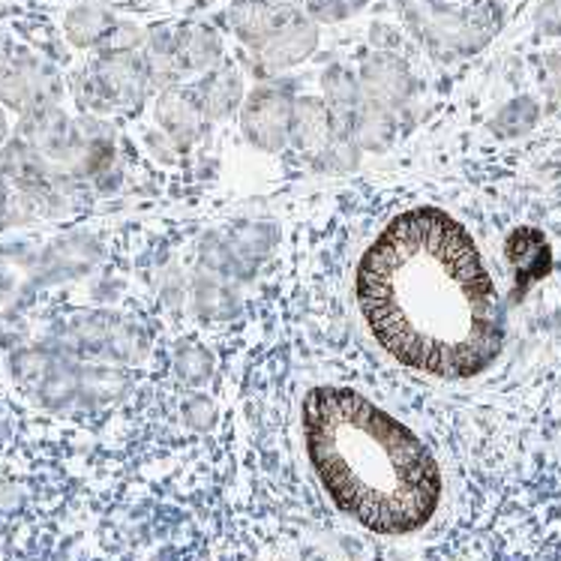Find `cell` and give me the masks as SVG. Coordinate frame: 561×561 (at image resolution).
<instances>
[{
  "mask_svg": "<svg viewBox=\"0 0 561 561\" xmlns=\"http://www.w3.org/2000/svg\"><path fill=\"white\" fill-rule=\"evenodd\" d=\"M535 121H538V103L528 100V96H519V100L507 103L502 112H499V117L493 121V129L495 133H502V136L514 138L528 133V129L535 126Z\"/></svg>",
  "mask_w": 561,
  "mask_h": 561,
  "instance_id": "cell-18",
  "label": "cell"
},
{
  "mask_svg": "<svg viewBox=\"0 0 561 561\" xmlns=\"http://www.w3.org/2000/svg\"><path fill=\"white\" fill-rule=\"evenodd\" d=\"M198 105L205 108L207 117H229L243 100L241 76L229 67H217L198 84Z\"/></svg>",
  "mask_w": 561,
  "mask_h": 561,
  "instance_id": "cell-11",
  "label": "cell"
},
{
  "mask_svg": "<svg viewBox=\"0 0 561 561\" xmlns=\"http://www.w3.org/2000/svg\"><path fill=\"white\" fill-rule=\"evenodd\" d=\"M262 3H267V7H271L276 15H283V19H291V15H295V10H298L304 0H262Z\"/></svg>",
  "mask_w": 561,
  "mask_h": 561,
  "instance_id": "cell-25",
  "label": "cell"
},
{
  "mask_svg": "<svg viewBox=\"0 0 561 561\" xmlns=\"http://www.w3.org/2000/svg\"><path fill=\"white\" fill-rule=\"evenodd\" d=\"M304 445L345 516L376 535L424 528L442 502V471L430 447L364 393L319 385L300 405Z\"/></svg>",
  "mask_w": 561,
  "mask_h": 561,
  "instance_id": "cell-2",
  "label": "cell"
},
{
  "mask_svg": "<svg viewBox=\"0 0 561 561\" xmlns=\"http://www.w3.org/2000/svg\"><path fill=\"white\" fill-rule=\"evenodd\" d=\"M115 24V19L105 10H100V7H76L67 15V22H64V31H67V36L76 46L88 48L103 46L105 36L112 34Z\"/></svg>",
  "mask_w": 561,
  "mask_h": 561,
  "instance_id": "cell-16",
  "label": "cell"
},
{
  "mask_svg": "<svg viewBox=\"0 0 561 561\" xmlns=\"http://www.w3.org/2000/svg\"><path fill=\"white\" fill-rule=\"evenodd\" d=\"M48 91L46 72L34 64H22V67H12L3 72L0 79V93L10 105L27 108V105L43 103V96Z\"/></svg>",
  "mask_w": 561,
  "mask_h": 561,
  "instance_id": "cell-14",
  "label": "cell"
},
{
  "mask_svg": "<svg viewBox=\"0 0 561 561\" xmlns=\"http://www.w3.org/2000/svg\"><path fill=\"white\" fill-rule=\"evenodd\" d=\"M186 417H190V424H195V426H210V424H214V405H210L207 400L190 402V409H186Z\"/></svg>",
  "mask_w": 561,
  "mask_h": 561,
  "instance_id": "cell-23",
  "label": "cell"
},
{
  "mask_svg": "<svg viewBox=\"0 0 561 561\" xmlns=\"http://www.w3.org/2000/svg\"><path fill=\"white\" fill-rule=\"evenodd\" d=\"M538 27L543 34L561 36V0H543L540 3Z\"/></svg>",
  "mask_w": 561,
  "mask_h": 561,
  "instance_id": "cell-22",
  "label": "cell"
},
{
  "mask_svg": "<svg viewBox=\"0 0 561 561\" xmlns=\"http://www.w3.org/2000/svg\"><path fill=\"white\" fill-rule=\"evenodd\" d=\"M304 3H307L312 19H319V22H340L348 15L343 0H304Z\"/></svg>",
  "mask_w": 561,
  "mask_h": 561,
  "instance_id": "cell-21",
  "label": "cell"
},
{
  "mask_svg": "<svg viewBox=\"0 0 561 561\" xmlns=\"http://www.w3.org/2000/svg\"><path fill=\"white\" fill-rule=\"evenodd\" d=\"M543 79H547V88H550L556 96H561V55H556V58L547 60Z\"/></svg>",
  "mask_w": 561,
  "mask_h": 561,
  "instance_id": "cell-24",
  "label": "cell"
},
{
  "mask_svg": "<svg viewBox=\"0 0 561 561\" xmlns=\"http://www.w3.org/2000/svg\"><path fill=\"white\" fill-rule=\"evenodd\" d=\"M360 91L367 93L369 103L385 105V108H397V105L405 103V96L412 91V76H409V67L402 64L397 55H376L369 58L360 69Z\"/></svg>",
  "mask_w": 561,
  "mask_h": 561,
  "instance_id": "cell-5",
  "label": "cell"
},
{
  "mask_svg": "<svg viewBox=\"0 0 561 561\" xmlns=\"http://www.w3.org/2000/svg\"><path fill=\"white\" fill-rule=\"evenodd\" d=\"M324 93H328V108H331L333 129H340V136H348L352 121L357 115V96L360 84L345 67H331L324 72Z\"/></svg>",
  "mask_w": 561,
  "mask_h": 561,
  "instance_id": "cell-12",
  "label": "cell"
},
{
  "mask_svg": "<svg viewBox=\"0 0 561 561\" xmlns=\"http://www.w3.org/2000/svg\"><path fill=\"white\" fill-rule=\"evenodd\" d=\"M316 46H319V27L310 19L291 15L259 48V55H262V60L271 69H286L310 58Z\"/></svg>",
  "mask_w": 561,
  "mask_h": 561,
  "instance_id": "cell-6",
  "label": "cell"
},
{
  "mask_svg": "<svg viewBox=\"0 0 561 561\" xmlns=\"http://www.w3.org/2000/svg\"><path fill=\"white\" fill-rule=\"evenodd\" d=\"M291 105L295 103L283 91H274V88L255 91L241 112L243 136L250 138L255 148L271 150V153L283 150L291 133Z\"/></svg>",
  "mask_w": 561,
  "mask_h": 561,
  "instance_id": "cell-3",
  "label": "cell"
},
{
  "mask_svg": "<svg viewBox=\"0 0 561 561\" xmlns=\"http://www.w3.org/2000/svg\"><path fill=\"white\" fill-rule=\"evenodd\" d=\"M504 252H507V259L514 264L516 279H523V283H535V279H543V276L550 274L552 255L543 231L516 229L507 238V243H504Z\"/></svg>",
  "mask_w": 561,
  "mask_h": 561,
  "instance_id": "cell-9",
  "label": "cell"
},
{
  "mask_svg": "<svg viewBox=\"0 0 561 561\" xmlns=\"http://www.w3.org/2000/svg\"><path fill=\"white\" fill-rule=\"evenodd\" d=\"M321 157H324V165H331L336 172H345V169H355L357 165V150L352 148V138H333L328 148L321 150Z\"/></svg>",
  "mask_w": 561,
  "mask_h": 561,
  "instance_id": "cell-20",
  "label": "cell"
},
{
  "mask_svg": "<svg viewBox=\"0 0 561 561\" xmlns=\"http://www.w3.org/2000/svg\"><path fill=\"white\" fill-rule=\"evenodd\" d=\"M141 60H145V69H148L150 84H174V81L184 76V67L178 60V48H174L172 34L153 36Z\"/></svg>",
  "mask_w": 561,
  "mask_h": 561,
  "instance_id": "cell-17",
  "label": "cell"
},
{
  "mask_svg": "<svg viewBox=\"0 0 561 561\" xmlns=\"http://www.w3.org/2000/svg\"><path fill=\"white\" fill-rule=\"evenodd\" d=\"M93 91L103 96L105 103L117 105H141L150 88L145 60L133 51H108L96 69H93Z\"/></svg>",
  "mask_w": 561,
  "mask_h": 561,
  "instance_id": "cell-4",
  "label": "cell"
},
{
  "mask_svg": "<svg viewBox=\"0 0 561 561\" xmlns=\"http://www.w3.org/2000/svg\"><path fill=\"white\" fill-rule=\"evenodd\" d=\"M174 48H178V60L184 72L186 69H214L222 55L217 34L202 24H190L181 34H174Z\"/></svg>",
  "mask_w": 561,
  "mask_h": 561,
  "instance_id": "cell-13",
  "label": "cell"
},
{
  "mask_svg": "<svg viewBox=\"0 0 561 561\" xmlns=\"http://www.w3.org/2000/svg\"><path fill=\"white\" fill-rule=\"evenodd\" d=\"M348 136H352V141H355L357 148L385 150L390 145V136H393V117H390V108L376 103H369L367 108H357Z\"/></svg>",
  "mask_w": 561,
  "mask_h": 561,
  "instance_id": "cell-15",
  "label": "cell"
},
{
  "mask_svg": "<svg viewBox=\"0 0 561 561\" xmlns=\"http://www.w3.org/2000/svg\"><path fill=\"white\" fill-rule=\"evenodd\" d=\"M288 141H295L307 153H321L333 141V117L331 108L321 100H295L291 105V133Z\"/></svg>",
  "mask_w": 561,
  "mask_h": 561,
  "instance_id": "cell-8",
  "label": "cell"
},
{
  "mask_svg": "<svg viewBox=\"0 0 561 561\" xmlns=\"http://www.w3.org/2000/svg\"><path fill=\"white\" fill-rule=\"evenodd\" d=\"M174 367H178L181 378L193 381V385H202V381L210 378V357H207L205 348H198V345H186V348H181V352L174 355Z\"/></svg>",
  "mask_w": 561,
  "mask_h": 561,
  "instance_id": "cell-19",
  "label": "cell"
},
{
  "mask_svg": "<svg viewBox=\"0 0 561 561\" xmlns=\"http://www.w3.org/2000/svg\"><path fill=\"white\" fill-rule=\"evenodd\" d=\"M157 121L181 145L198 141L207 126V115L198 100L184 91H172V88L162 93L160 103H157Z\"/></svg>",
  "mask_w": 561,
  "mask_h": 561,
  "instance_id": "cell-7",
  "label": "cell"
},
{
  "mask_svg": "<svg viewBox=\"0 0 561 561\" xmlns=\"http://www.w3.org/2000/svg\"><path fill=\"white\" fill-rule=\"evenodd\" d=\"M355 304L373 343L424 376H481L504 345L493 276L442 207L402 210L378 231L357 262Z\"/></svg>",
  "mask_w": 561,
  "mask_h": 561,
  "instance_id": "cell-1",
  "label": "cell"
},
{
  "mask_svg": "<svg viewBox=\"0 0 561 561\" xmlns=\"http://www.w3.org/2000/svg\"><path fill=\"white\" fill-rule=\"evenodd\" d=\"M283 22H286V19L276 15V12L271 10L267 3H262V0H238L229 10L231 31L241 36L247 46L255 48H262Z\"/></svg>",
  "mask_w": 561,
  "mask_h": 561,
  "instance_id": "cell-10",
  "label": "cell"
}]
</instances>
